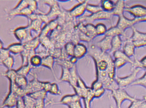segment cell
Returning a JSON list of instances; mask_svg holds the SVG:
<instances>
[{"mask_svg":"<svg viewBox=\"0 0 146 108\" xmlns=\"http://www.w3.org/2000/svg\"><path fill=\"white\" fill-rule=\"evenodd\" d=\"M90 54L95 63L96 80L103 84L106 90L112 92L119 88L115 80L116 69L111 54L102 51L96 45L90 46Z\"/></svg>","mask_w":146,"mask_h":108,"instance_id":"cell-1","label":"cell"},{"mask_svg":"<svg viewBox=\"0 0 146 108\" xmlns=\"http://www.w3.org/2000/svg\"><path fill=\"white\" fill-rule=\"evenodd\" d=\"M109 97H111L115 100L116 108H121L122 104L125 100L131 102L135 97L130 95L125 91V88H119L118 89L111 92Z\"/></svg>","mask_w":146,"mask_h":108,"instance_id":"cell-2","label":"cell"},{"mask_svg":"<svg viewBox=\"0 0 146 108\" xmlns=\"http://www.w3.org/2000/svg\"><path fill=\"white\" fill-rule=\"evenodd\" d=\"M118 20L116 26L121 30L123 32L125 33V31L129 28H132L136 24L141 22H146V18H133L129 19L125 16L123 14L118 16Z\"/></svg>","mask_w":146,"mask_h":108,"instance_id":"cell-3","label":"cell"},{"mask_svg":"<svg viewBox=\"0 0 146 108\" xmlns=\"http://www.w3.org/2000/svg\"><path fill=\"white\" fill-rule=\"evenodd\" d=\"M141 70V69L138 68L131 69V74L125 77H121L116 76L115 80L119 88H125L129 86H131L136 80L137 74Z\"/></svg>","mask_w":146,"mask_h":108,"instance_id":"cell-4","label":"cell"},{"mask_svg":"<svg viewBox=\"0 0 146 108\" xmlns=\"http://www.w3.org/2000/svg\"><path fill=\"white\" fill-rule=\"evenodd\" d=\"M133 31L130 37L132 42L136 48L146 46V33H142L137 30L135 26L131 28Z\"/></svg>","mask_w":146,"mask_h":108,"instance_id":"cell-5","label":"cell"},{"mask_svg":"<svg viewBox=\"0 0 146 108\" xmlns=\"http://www.w3.org/2000/svg\"><path fill=\"white\" fill-rule=\"evenodd\" d=\"M124 12L129 13L135 18H146V7L140 5L125 7Z\"/></svg>","mask_w":146,"mask_h":108,"instance_id":"cell-6","label":"cell"},{"mask_svg":"<svg viewBox=\"0 0 146 108\" xmlns=\"http://www.w3.org/2000/svg\"><path fill=\"white\" fill-rule=\"evenodd\" d=\"M113 16L112 12H108L103 11L98 13L87 16L84 18V20L88 22V23H91L97 20H109L111 21Z\"/></svg>","mask_w":146,"mask_h":108,"instance_id":"cell-7","label":"cell"},{"mask_svg":"<svg viewBox=\"0 0 146 108\" xmlns=\"http://www.w3.org/2000/svg\"><path fill=\"white\" fill-rule=\"evenodd\" d=\"M25 103V108H45L46 106V99H36L30 96L25 95L23 97Z\"/></svg>","mask_w":146,"mask_h":108,"instance_id":"cell-8","label":"cell"},{"mask_svg":"<svg viewBox=\"0 0 146 108\" xmlns=\"http://www.w3.org/2000/svg\"><path fill=\"white\" fill-rule=\"evenodd\" d=\"M135 47L130 37H126L123 41L122 51L130 58L135 57Z\"/></svg>","mask_w":146,"mask_h":108,"instance_id":"cell-9","label":"cell"},{"mask_svg":"<svg viewBox=\"0 0 146 108\" xmlns=\"http://www.w3.org/2000/svg\"><path fill=\"white\" fill-rule=\"evenodd\" d=\"M19 97L12 91H10L6 97L3 101L1 108H12L16 107Z\"/></svg>","mask_w":146,"mask_h":108,"instance_id":"cell-10","label":"cell"},{"mask_svg":"<svg viewBox=\"0 0 146 108\" xmlns=\"http://www.w3.org/2000/svg\"><path fill=\"white\" fill-rule=\"evenodd\" d=\"M81 32L86 35L92 40L98 36L96 31L95 26L91 23H88L85 25L81 24L79 26Z\"/></svg>","mask_w":146,"mask_h":108,"instance_id":"cell-11","label":"cell"},{"mask_svg":"<svg viewBox=\"0 0 146 108\" xmlns=\"http://www.w3.org/2000/svg\"><path fill=\"white\" fill-rule=\"evenodd\" d=\"M112 38L110 36H105L104 38L96 43V46L102 51L110 53L111 49Z\"/></svg>","mask_w":146,"mask_h":108,"instance_id":"cell-12","label":"cell"},{"mask_svg":"<svg viewBox=\"0 0 146 108\" xmlns=\"http://www.w3.org/2000/svg\"><path fill=\"white\" fill-rule=\"evenodd\" d=\"M88 52L86 47L84 44L79 43L75 45L74 47L73 56L77 59H80L85 56Z\"/></svg>","mask_w":146,"mask_h":108,"instance_id":"cell-13","label":"cell"},{"mask_svg":"<svg viewBox=\"0 0 146 108\" xmlns=\"http://www.w3.org/2000/svg\"><path fill=\"white\" fill-rule=\"evenodd\" d=\"M88 2L84 1L80 5L75 7L71 11L72 16L74 17H79L82 16L86 11Z\"/></svg>","mask_w":146,"mask_h":108,"instance_id":"cell-14","label":"cell"},{"mask_svg":"<svg viewBox=\"0 0 146 108\" xmlns=\"http://www.w3.org/2000/svg\"><path fill=\"white\" fill-rule=\"evenodd\" d=\"M123 41L119 36L113 37L111 42V49L110 53L112 54L116 51L121 50L123 47Z\"/></svg>","mask_w":146,"mask_h":108,"instance_id":"cell-15","label":"cell"},{"mask_svg":"<svg viewBox=\"0 0 146 108\" xmlns=\"http://www.w3.org/2000/svg\"><path fill=\"white\" fill-rule=\"evenodd\" d=\"M117 36H122L124 38H125L127 37L125 33L123 32L121 30L119 29L116 25L112 26L110 28L108 29L106 33L105 34V36H110L113 37Z\"/></svg>","mask_w":146,"mask_h":108,"instance_id":"cell-16","label":"cell"},{"mask_svg":"<svg viewBox=\"0 0 146 108\" xmlns=\"http://www.w3.org/2000/svg\"><path fill=\"white\" fill-rule=\"evenodd\" d=\"M125 2L123 0L117 1L115 3V7L112 11L113 16H119L123 14L125 8Z\"/></svg>","mask_w":146,"mask_h":108,"instance_id":"cell-17","label":"cell"},{"mask_svg":"<svg viewBox=\"0 0 146 108\" xmlns=\"http://www.w3.org/2000/svg\"><path fill=\"white\" fill-rule=\"evenodd\" d=\"M101 6L105 11L112 12L115 7V3L110 0H103L101 1Z\"/></svg>","mask_w":146,"mask_h":108,"instance_id":"cell-18","label":"cell"},{"mask_svg":"<svg viewBox=\"0 0 146 108\" xmlns=\"http://www.w3.org/2000/svg\"><path fill=\"white\" fill-rule=\"evenodd\" d=\"M10 52L14 54L21 53L24 50V47L22 44L20 43H14L9 46L8 47Z\"/></svg>","mask_w":146,"mask_h":108,"instance_id":"cell-19","label":"cell"},{"mask_svg":"<svg viewBox=\"0 0 146 108\" xmlns=\"http://www.w3.org/2000/svg\"><path fill=\"white\" fill-rule=\"evenodd\" d=\"M113 58H122L124 59L125 60H127L128 63H129L131 65H132L134 64V59H132L131 58L127 56L122 50H118L116 51L115 52L113 53L112 54Z\"/></svg>","mask_w":146,"mask_h":108,"instance_id":"cell-20","label":"cell"},{"mask_svg":"<svg viewBox=\"0 0 146 108\" xmlns=\"http://www.w3.org/2000/svg\"><path fill=\"white\" fill-rule=\"evenodd\" d=\"M86 11L91 14H94L98 13L103 10L101 5H93L88 4Z\"/></svg>","mask_w":146,"mask_h":108,"instance_id":"cell-21","label":"cell"},{"mask_svg":"<svg viewBox=\"0 0 146 108\" xmlns=\"http://www.w3.org/2000/svg\"><path fill=\"white\" fill-rule=\"evenodd\" d=\"M141 86L146 89V70H145L144 74L140 78L137 79L131 86Z\"/></svg>","mask_w":146,"mask_h":108,"instance_id":"cell-22","label":"cell"},{"mask_svg":"<svg viewBox=\"0 0 146 108\" xmlns=\"http://www.w3.org/2000/svg\"><path fill=\"white\" fill-rule=\"evenodd\" d=\"M95 28L98 36L103 35H105L108 30L106 25L102 23L97 24L95 26Z\"/></svg>","mask_w":146,"mask_h":108,"instance_id":"cell-23","label":"cell"},{"mask_svg":"<svg viewBox=\"0 0 146 108\" xmlns=\"http://www.w3.org/2000/svg\"><path fill=\"white\" fill-rule=\"evenodd\" d=\"M54 62V60L53 57L52 56H48L42 59L41 65L49 68H52L53 66Z\"/></svg>","mask_w":146,"mask_h":108,"instance_id":"cell-24","label":"cell"},{"mask_svg":"<svg viewBox=\"0 0 146 108\" xmlns=\"http://www.w3.org/2000/svg\"><path fill=\"white\" fill-rule=\"evenodd\" d=\"M114 59V65L116 70L119 69L128 63L127 60L122 58H115Z\"/></svg>","mask_w":146,"mask_h":108,"instance_id":"cell-25","label":"cell"},{"mask_svg":"<svg viewBox=\"0 0 146 108\" xmlns=\"http://www.w3.org/2000/svg\"><path fill=\"white\" fill-rule=\"evenodd\" d=\"M15 33L16 37L19 40H23L27 37V31L25 29H19L15 31Z\"/></svg>","mask_w":146,"mask_h":108,"instance_id":"cell-26","label":"cell"},{"mask_svg":"<svg viewBox=\"0 0 146 108\" xmlns=\"http://www.w3.org/2000/svg\"><path fill=\"white\" fill-rule=\"evenodd\" d=\"M31 63L34 66H38L42 64V59L39 56L35 55L31 58Z\"/></svg>","mask_w":146,"mask_h":108,"instance_id":"cell-27","label":"cell"},{"mask_svg":"<svg viewBox=\"0 0 146 108\" xmlns=\"http://www.w3.org/2000/svg\"><path fill=\"white\" fill-rule=\"evenodd\" d=\"M1 62L7 68L11 69L14 65V59L12 56H10Z\"/></svg>","mask_w":146,"mask_h":108,"instance_id":"cell-28","label":"cell"},{"mask_svg":"<svg viewBox=\"0 0 146 108\" xmlns=\"http://www.w3.org/2000/svg\"><path fill=\"white\" fill-rule=\"evenodd\" d=\"M70 72L66 68H64L63 70L62 76L60 78V80L62 81L70 82Z\"/></svg>","mask_w":146,"mask_h":108,"instance_id":"cell-29","label":"cell"},{"mask_svg":"<svg viewBox=\"0 0 146 108\" xmlns=\"http://www.w3.org/2000/svg\"><path fill=\"white\" fill-rule=\"evenodd\" d=\"M49 93L55 95H60L61 94V92L58 86L55 83H52Z\"/></svg>","mask_w":146,"mask_h":108,"instance_id":"cell-30","label":"cell"},{"mask_svg":"<svg viewBox=\"0 0 146 108\" xmlns=\"http://www.w3.org/2000/svg\"><path fill=\"white\" fill-rule=\"evenodd\" d=\"M143 101V99H139L135 97L133 101L131 102L130 105L127 108H139Z\"/></svg>","mask_w":146,"mask_h":108,"instance_id":"cell-31","label":"cell"},{"mask_svg":"<svg viewBox=\"0 0 146 108\" xmlns=\"http://www.w3.org/2000/svg\"><path fill=\"white\" fill-rule=\"evenodd\" d=\"M30 70V67L29 65H25L17 70V72L19 74L26 76L29 72Z\"/></svg>","mask_w":146,"mask_h":108,"instance_id":"cell-32","label":"cell"},{"mask_svg":"<svg viewBox=\"0 0 146 108\" xmlns=\"http://www.w3.org/2000/svg\"><path fill=\"white\" fill-rule=\"evenodd\" d=\"M75 45L71 42H69L66 45L65 48L66 53L70 56H73Z\"/></svg>","mask_w":146,"mask_h":108,"instance_id":"cell-33","label":"cell"},{"mask_svg":"<svg viewBox=\"0 0 146 108\" xmlns=\"http://www.w3.org/2000/svg\"><path fill=\"white\" fill-rule=\"evenodd\" d=\"M103 87H104L103 84L101 82L96 80L92 83L90 88L93 91H94Z\"/></svg>","mask_w":146,"mask_h":108,"instance_id":"cell-34","label":"cell"},{"mask_svg":"<svg viewBox=\"0 0 146 108\" xmlns=\"http://www.w3.org/2000/svg\"><path fill=\"white\" fill-rule=\"evenodd\" d=\"M10 56L11 55L10 54V51L8 49H1V62Z\"/></svg>","mask_w":146,"mask_h":108,"instance_id":"cell-35","label":"cell"},{"mask_svg":"<svg viewBox=\"0 0 146 108\" xmlns=\"http://www.w3.org/2000/svg\"><path fill=\"white\" fill-rule=\"evenodd\" d=\"M106 89L105 88H100L98 90L94 91L95 98H99L102 97V95L105 94Z\"/></svg>","mask_w":146,"mask_h":108,"instance_id":"cell-36","label":"cell"},{"mask_svg":"<svg viewBox=\"0 0 146 108\" xmlns=\"http://www.w3.org/2000/svg\"><path fill=\"white\" fill-rule=\"evenodd\" d=\"M16 107V108H25V103L23 97L19 98Z\"/></svg>","mask_w":146,"mask_h":108,"instance_id":"cell-37","label":"cell"},{"mask_svg":"<svg viewBox=\"0 0 146 108\" xmlns=\"http://www.w3.org/2000/svg\"><path fill=\"white\" fill-rule=\"evenodd\" d=\"M140 62L141 65L142 70H146V56L141 59V60H140Z\"/></svg>","mask_w":146,"mask_h":108,"instance_id":"cell-38","label":"cell"},{"mask_svg":"<svg viewBox=\"0 0 146 108\" xmlns=\"http://www.w3.org/2000/svg\"><path fill=\"white\" fill-rule=\"evenodd\" d=\"M143 101L141 105H140L139 108H146V96H143Z\"/></svg>","mask_w":146,"mask_h":108,"instance_id":"cell-39","label":"cell"},{"mask_svg":"<svg viewBox=\"0 0 146 108\" xmlns=\"http://www.w3.org/2000/svg\"><path fill=\"white\" fill-rule=\"evenodd\" d=\"M77 59H78L76 57L73 56L70 59V61L71 63H76Z\"/></svg>","mask_w":146,"mask_h":108,"instance_id":"cell-40","label":"cell"},{"mask_svg":"<svg viewBox=\"0 0 146 108\" xmlns=\"http://www.w3.org/2000/svg\"><path fill=\"white\" fill-rule=\"evenodd\" d=\"M110 108H115V107H113V106H110Z\"/></svg>","mask_w":146,"mask_h":108,"instance_id":"cell-41","label":"cell"},{"mask_svg":"<svg viewBox=\"0 0 146 108\" xmlns=\"http://www.w3.org/2000/svg\"></svg>","mask_w":146,"mask_h":108,"instance_id":"cell-42","label":"cell"}]
</instances>
